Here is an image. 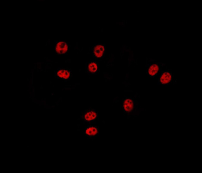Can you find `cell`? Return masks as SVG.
Returning <instances> with one entry per match:
<instances>
[{"label":"cell","instance_id":"6","mask_svg":"<svg viewBox=\"0 0 202 173\" xmlns=\"http://www.w3.org/2000/svg\"><path fill=\"white\" fill-rule=\"evenodd\" d=\"M133 102L130 98H126L124 99L122 104V107L125 112H130L133 108Z\"/></svg>","mask_w":202,"mask_h":173},{"label":"cell","instance_id":"8","mask_svg":"<svg viewBox=\"0 0 202 173\" xmlns=\"http://www.w3.org/2000/svg\"><path fill=\"white\" fill-rule=\"evenodd\" d=\"M171 79L172 77L170 74L168 72H166L163 73L161 76L160 81L162 84H167L170 82Z\"/></svg>","mask_w":202,"mask_h":173},{"label":"cell","instance_id":"2","mask_svg":"<svg viewBox=\"0 0 202 173\" xmlns=\"http://www.w3.org/2000/svg\"><path fill=\"white\" fill-rule=\"evenodd\" d=\"M54 49L57 55L66 54L69 51V44L66 41H57L55 42Z\"/></svg>","mask_w":202,"mask_h":173},{"label":"cell","instance_id":"4","mask_svg":"<svg viewBox=\"0 0 202 173\" xmlns=\"http://www.w3.org/2000/svg\"><path fill=\"white\" fill-rule=\"evenodd\" d=\"M99 69V63L96 61L89 62L87 64L86 71L89 74H96Z\"/></svg>","mask_w":202,"mask_h":173},{"label":"cell","instance_id":"7","mask_svg":"<svg viewBox=\"0 0 202 173\" xmlns=\"http://www.w3.org/2000/svg\"><path fill=\"white\" fill-rule=\"evenodd\" d=\"M99 129L97 126H89L86 127L85 130L86 135L90 137L94 138L99 133Z\"/></svg>","mask_w":202,"mask_h":173},{"label":"cell","instance_id":"5","mask_svg":"<svg viewBox=\"0 0 202 173\" xmlns=\"http://www.w3.org/2000/svg\"><path fill=\"white\" fill-rule=\"evenodd\" d=\"M57 77L64 80L69 79L71 75V71L67 69L59 68L56 72Z\"/></svg>","mask_w":202,"mask_h":173},{"label":"cell","instance_id":"3","mask_svg":"<svg viewBox=\"0 0 202 173\" xmlns=\"http://www.w3.org/2000/svg\"><path fill=\"white\" fill-rule=\"evenodd\" d=\"M98 114V112L95 109H89L84 112L83 119L85 122H92L97 119Z\"/></svg>","mask_w":202,"mask_h":173},{"label":"cell","instance_id":"1","mask_svg":"<svg viewBox=\"0 0 202 173\" xmlns=\"http://www.w3.org/2000/svg\"><path fill=\"white\" fill-rule=\"evenodd\" d=\"M93 57L96 59L103 58L106 51L105 44L98 43L92 46V50Z\"/></svg>","mask_w":202,"mask_h":173},{"label":"cell","instance_id":"9","mask_svg":"<svg viewBox=\"0 0 202 173\" xmlns=\"http://www.w3.org/2000/svg\"><path fill=\"white\" fill-rule=\"evenodd\" d=\"M159 70L158 66L155 64L151 65L149 67L148 70V72L149 75L150 76H154L156 75Z\"/></svg>","mask_w":202,"mask_h":173},{"label":"cell","instance_id":"10","mask_svg":"<svg viewBox=\"0 0 202 173\" xmlns=\"http://www.w3.org/2000/svg\"><path fill=\"white\" fill-rule=\"evenodd\" d=\"M27 147H29V146H27Z\"/></svg>","mask_w":202,"mask_h":173}]
</instances>
